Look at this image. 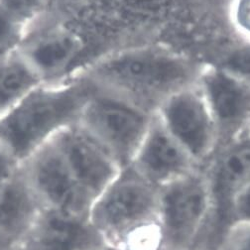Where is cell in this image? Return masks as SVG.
<instances>
[{
    "mask_svg": "<svg viewBox=\"0 0 250 250\" xmlns=\"http://www.w3.org/2000/svg\"><path fill=\"white\" fill-rule=\"evenodd\" d=\"M78 122L111 153L122 168L130 164L149 129L141 113L95 91Z\"/></svg>",
    "mask_w": 250,
    "mask_h": 250,
    "instance_id": "cell-4",
    "label": "cell"
},
{
    "mask_svg": "<svg viewBox=\"0 0 250 250\" xmlns=\"http://www.w3.org/2000/svg\"><path fill=\"white\" fill-rule=\"evenodd\" d=\"M43 208L21 166L13 178L0 186V233L17 245Z\"/></svg>",
    "mask_w": 250,
    "mask_h": 250,
    "instance_id": "cell-12",
    "label": "cell"
},
{
    "mask_svg": "<svg viewBox=\"0 0 250 250\" xmlns=\"http://www.w3.org/2000/svg\"><path fill=\"white\" fill-rule=\"evenodd\" d=\"M22 169L44 208L88 216L93 201L79 185L52 140L29 157Z\"/></svg>",
    "mask_w": 250,
    "mask_h": 250,
    "instance_id": "cell-5",
    "label": "cell"
},
{
    "mask_svg": "<svg viewBox=\"0 0 250 250\" xmlns=\"http://www.w3.org/2000/svg\"><path fill=\"white\" fill-rule=\"evenodd\" d=\"M129 166L158 188L203 168L163 125L149 127Z\"/></svg>",
    "mask_w": 250,
    "mask_h": 250,
    "instance_id": "cell-11",
    "label": "cell"
},
{
    "mask_svg": "<svg viewBox=\"0 0 250 250\" xmlns=\"http://www.w3.org/2000/svg\"><path fill=\"white\" fill-rule=\"evenodd\" d=\"M8 250H16V245L14 246V247H12V248H10V249H8Z\"/></svg>",
    "mask_w": 250,
    "mask_h": 250,
    "instance_id": "cell-24",
    "label": "cell"
},
{
    "mask_svg": "<svg viewBox=\"0 0 250 250\" xmlns=\"http://www.w3.org/2000/svg\"><path fill=\"white\" fill-rule=\"evenodd\" d=\"M20 163L15 156L0 143V186L13 178L21 169Z\"/></svg>",
    "mask_w": 250,
    "mask_h": 250,
    "instance_id": "cell-20",
    "label": "cell"
},
{
    "mask_svg": "<svg viewBox=\"0 0 250 250\" xmlns=\"http://www.w3.org/2000/svg\"><path fill=\"white\" fill-rule=\"evenodd\" d=\"M106 244L88 216L44 208L19 250H95Z\"/></svg>",
    "mask_w": 250,
    "mask_h": 250,
    "instance_id": "cell-9",
    "label": "cell"
},
{
    "mask_svg": "<svg viewBox=\"0 0 250 250\" xmlns=\"http://www.w3.org/2000/svg\"><path fill=\"white\" fill-rule=\"evenodd\" d=\"M43 83L18 50L0 57V117Z\"/></svg>",
    "mask_w": 250,
    "mask_h": 250,
    "instance_id": "cell-14",
    "label": "cell"
},
{
    "mask_svg": "<svg viewBox=\"0 0 250 250\" xmlns=\"http://www.w3.org/2000/svg\"><path fill=\"white\" fill-rule=\"evenodd\" d=\"M88 217L105 243L118 250H161L159 188L131 166L93 201Z\"/></svg>",
    "mask_w": 250,
    "mask_h": 250,
    "instance_id": "cell-1",
    "label": "cell"
},
{
    "mask_svg": "<svg viewBox=\"0 0 250 250\" xmlns=\"http://www.w3.org/2000/svg\"><path fill=\"white\" fill-rule=\"evenodd\" d=\"M83 50L82 39L62 26L32 28L18 52L44 83L67 76Z\"/></svg>",
    "mask_w": 250,
    "mask_h": 250,
    "instance_id": "cell-10",
    "label": "cell"
},
{
    "mask_svg": "<svg viewBox=\"0 0 250 250\" xmlns=\"http://www.w3.org/2000/svg\"><path fill=\"white\" fill-rule=\"evenodd\" d=\"M217 250H250V222L233 224Z\"/></svg>",
    "mask_w": 250,
    "mask_h": 250,
    "instance_id": "cell-17",
    "label": "cell"
},
{
    "mask_svg": "<svg viewBox=\"0 0 250 250\" xmlns=\"http://www.w3.org/2000/svg\"><path fill=\"white\" fill-rule=\"evenodd\" d=\"M52 141L79 185L92 201L122 168L111 153L83 129L79 122L62 129Z\"/></svg>",
    "mask_w": 250,
    "mask_h": 250,
    "instance_id": "cell-7",
    "label": "cell"
},
{
    "mask_svg": "<svg viewBox=\"0 0 250 250\" xmlns=\"http://www.w3.org/2000/svg\"><path fill=\"white\" fill-rule=\"evenodd\" d=\"M95 91L83 79L43 83L0 117V143L24 163L69 125L78 122Z\"/></svg>",
    "mask_w": 250,
    "mask_h": 250,
    "instance_id": "cell-2",
    "label": "cell"
},
{
    "mask_svg": "<svg viewBox=\"0 0 250 250\" xmlns=\"http://www.w3.org/2000/svg\"><path fill=\"white\" fill-rule=\"evenodd\" d=\"M163 126L202 167L212 156L217 137L203 101L193 92L181 91L164 106Z\"/></svg>",
    "mask_w": 250,
    "mask_h": 250,
    "instance_id": "cell-8",
    "label": "cell"
},
{
    "mask_svg": "<svg viewBox=\"0 0 250 250\" xmlns=\"http://www.w3.org/2000/svg\"><path fill=\"white\" fill-rule=\"evenodd\" d=\"M31 29L0 7V57L17 51Z\"/></svg>",
    "mask_w": 250,
    "mask_h": 250,
    "instance_id": "cell-15",
    "label": "cell"
},
{
    "mask_svg": "<svg viewBox=\"0 0 250 250\" xmlns=\"http://www.w3.org/2000/svg\"><path fill=\"white\" fill-rule=\"evenodd\" d=\"M231 217L233 224L250 222V185L235 196L231 206Z\"/></svg>",
    "mask_w": 250,
    "mask_h": 250,
    "instance_id": "cell-19",
    "label": "cell"
},
{
    "mask_svg": "<svg viewBox=\"0 0 250 250\" xmlns=\"http://www.w3.org/2000/svg\"><path fill=\"white\" fill-rule=\"evenodd\" d=\"M50 2L51 0H0V7L32 29L40 23Z\"/></svg>",
    "mask_w": 250,
    "mask_h": 250,
    "instance_id": "cell-16",
    "label": "cell"
},
{
    "mask_svg": "<svg viewBox=\"0 0 250 250\" xmlns=\"http://www.w3.org/2000/svg\"><path fill=\"white\" fill-rule=\"evenodd\" d=\"M187 69L179 60L156 52H133L104 60L87 81L140 89H162L182 82Z\"/></svg>",
    "mask_w": 250,
    "mask_h": 250,
    "instance_id": "cell-6",
    "label": "cell"
},
{
    "mask_svg": "<svg viewBox=\"0 0 250 250\" xmlns=\"http://www.w3.org/2000/svg\"><path fill=\"white\" fill-rule=\"evenodd\" d=\"M226 65L229 73L250 81V48L233 52L228 58Z\"/></svg>",
    "mask_w": 250,
    "mask_h": 250,
    "instance_id": "cell-18",
    "label": "cell"
},
{
    "mask_svg": "<svg viewBox=\"0 0 250 250\" xmlns=\"http://www.w3.org/2000/svg\"><path fill=\"white\" fill-rule=\"evenodd\" d=\"M210 208V188L204 167L160 187L159 221L164 247L193 249Z\"/></svg>",
    "mask_w": 250,
    "mask_h": 250,
    "instance_id": "cell-3",
    "label": "cell"
},
{
    "mask_svg": "<svg viewBox=\"0 0 250 250\" xmlns=\"http://www.w3.org/2000/svg\"><path fill=\"white\" fill-rule=\"evenodd\" d=\"M206 88L212 112L220 122L221 128L229 133L239 128L250 115V88L225 73L209 76Z\"/></svg>",
    "mask_w": 250,
    "mask_h": 250,
    "instance_id": "cell-13",
    "label": "cell"
},
{
    "mask_svg": "<svg viewBox=\"0 0 250 250\" xmlns=\"http://www.w3.org/2000/svg\"><path fill=\"white\" fill-rule=\"evenodd\" d=\"M161 250H192V249H180V248H170V247H163Z\"/></svg>",
    "mask_w": 250,
    "mask_h": 250,
    "instance_id": "cell-23",
    "label": "cell"
},
{
    "mask_svg": "<svg viewBox=\"0 0 250 250\" xmlns=\"http://www.w3.org/2000/svg\"><path fill=\"white\" fill-rule=\"evenodd\" d=\"M95 250H118V249H116L115 247H113L111 245L104 244V245H103V246H101V247H99V248H97Z\"/></svg>",
    "mask_w": 250,
    "mask_h": 250,
    "instance_id": "cell-22",
    "label": "cell"
},
{
    "mask_svg": "<svg viewBox=\"0 0 250 250\" xmlns=\"http://www.w3.org/2000/svg\"><path fill=\"white\" fill-rule=\"evenodd\" d=\"M14 246L15 244H13L5 236H3L1 233H0V250H8Z\"/></svg>",
    "mask_w": 250,
    "mask_h": 250,
    "instance_id": "cell-21",
    "label": "cell"
}]
</instances>
